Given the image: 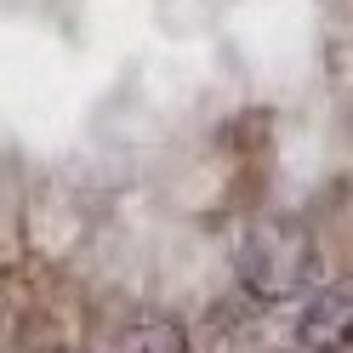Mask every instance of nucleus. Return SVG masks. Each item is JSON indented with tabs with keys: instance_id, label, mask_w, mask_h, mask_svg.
<instances>
[{
	"instance_id": "7ed1b4c3",
	"label": "nucleus",
	"mask_w": 353,
	"mask_h": 353,
	"mask_svg": "<svg viewBox=\"0 0 353 353\" xmlns=\"http://www.w3.org/2000/svg\"><path fill=\"white\" fill-rule=\"evenodd\" d=\"M125 353H188V336H183L176 319H148V325L131 330Z\"/></svg>"
},
{
	"instance_id": "39448f33",
	"label": "nucleus",
	"mask_w": 353,
	"mask_h": 353,
	"mask_svg": "<svg viewBox=\"0 0 353 353\" xmlns=\"http://www.w3.org/2000/svg\"><path fill=\"white\" fill-rule=\"evenodd\" d=\"M274 353H279V347H274ZM296 353H302V347H296Z\"/></svg>"
},
{
	"instance_id": "f03ea898",
	"label": "nucleus",
	"mask_w": 353,
	"mask_h": 353,
	"mask_svg": "<svg viewBox=\"0 0 353 353\" xmlns=\"http://www.w3.org/2000/svg\"><path fill=\"white\" fill-rule=\"evenodd\" d=\"M353 336V296L342 285H319L296 319V347L302 353H342Z\"/></svg>"
},
{
	"instance_id": "20e7f679",
	"label": "nucleus",
	"mask_w": 353,
	"mask_h": 353,
	"mask_svg": "<svg viewBox=\"0 0 353 353\" xmlns=\"http://www.w3.org/2000/svg\"><path fill=\"white\" fill-rule=\"evenodd\" d=\"M52 353H80V347H52Z\"/></svg>"
},
{
	"instance_id": "f257e3e1",
	"label": "nucleus",
	"mask_w": 353,
	"mask_h": 353,
	"mask_svg": "<svg viewBox=\"0 0 353 353\" xmlns=\"http://www.w3.org/2000/svg\"><path fill=\"white\" fill-rule=\"evenodd\" d=\"M319 279V245L302 216H262L239 245V285L256 302H285L314 291Z\"/></svg>"
}]
</instances>
